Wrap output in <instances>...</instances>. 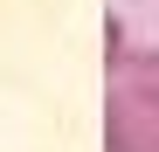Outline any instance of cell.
Returning <instances> with one entry per match:
<instances>
[{"mask_svg":"<svg viewBox=\"0 0 159 152\" xmlns=\"http://www.w3.org/2000/svg\"><path fill=\"white\" fill-rule=\"evenodd\" d=\"M104 152H159V48L104 28Z\"/></svg>","mask_w":159,"mask_h":152,"instance_id":"6da1fadb","label":"cell"}]
</instances>
